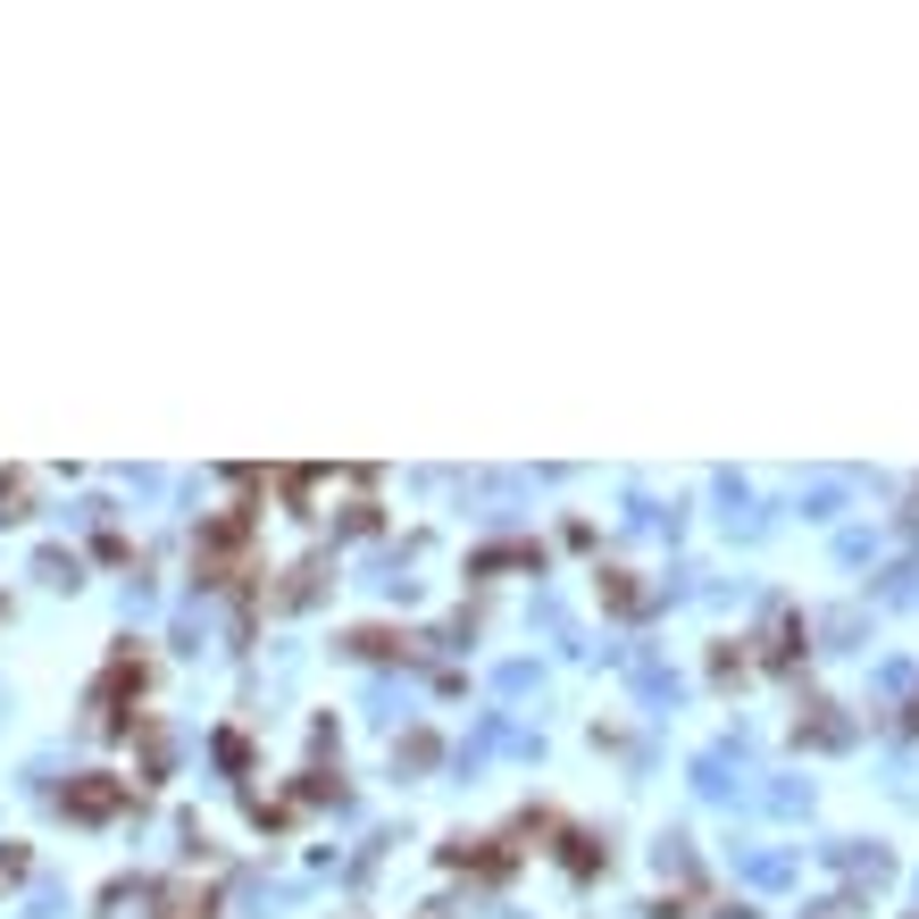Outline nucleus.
<instances>
[{
  "mask_svg": "<svg viewBox=\"0 0 919 919\" xmlns=\"http://www.w3.org/2000/svg\"><path fill=\"white\" fill-rule=\"evenodd\" d=\"M75 811H84V819H101V811H117V786H75Z\"/></svg>",
  "mask_w": 919,
  "mask_h": 919,
  "instance_id": "nucleus-1",
  "label": "nucleus"
},
{
  "mask_svg": "<svg viewBox=\"0 0 919 919\" xmlns=\"http://www.w3.org/2000/svg\"><path fill=\"white\" fill-rule=\"evenodd\" d=\"M168 919H209V911H201L192 895H176V902H168Z\"/></svg>",
  "mask_w": 919,
  "mask_h": 919,
  "instance_id": "nucleus-2",
  "label": "nucleus"
}]
</instances>
